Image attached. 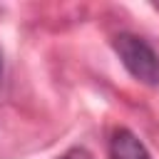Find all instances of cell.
I'll return each mask as SVG.
<instances>
[{"mask_svg": "<svg viewBox=\"0 0 159 159\" xmlns=\"http://www.w3.org/2000/svg\"><path fill=\"white\" fill-rule=\"evenodd\" d=\"M112 47L122 62V67L142 84L159 87V55L157 50L134 32H119L112 37Z\"/></svg>", "mask_w": 159, "mask_h": 159, "instance_id": "1", "label": "cell"}, {"mask_svg": "<svg viewBox=\"0 0 159 159\" xmlns=\"http://www.w3.org/2000/svg\"><path fill=\"white\" fill-rule=\"evenodd\" d=\"M107 157L109 159H152L147 144L127 127L112 129L107 142Z\"/></svg>", "mask_w": 159, "mask_h": 159, "instance_id": "2", "label": "cell"}, {"mask_svg": "<svg viewBox=\"0 0 159 159\" xmlns=\"http://www.w3.org/2000/svg\"><path fill=\"white\" fill-rule=\"evenodd\" d=\"M57 159H92V154L84 149V147H72V149H67L62 157H57Z\"/></svg>", "mask_w": 159, "mask_h": 159, "instance_id": "3", "label": "cell"}, {"mask_svg": "<svg viewBox=\"0 0 159 159\" xmlns=\"http://www.w3.org/2000/svg\"><path fill=\"white\" fill-rule=\"evenodd\" d=\"M0 80H2V52H0Z\"/></svg>", "mask_w": 159, "mask_h": 159, "instance_id": "4", "label": "cell"}]
</instances>
